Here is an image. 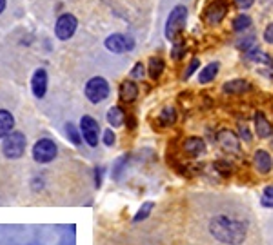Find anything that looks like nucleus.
Wrapping results in <instances>:
<instances>
[{
	"label": "nucleus",
	"mask_w": 273,
	"mask_h": 245,
	"mask_svg": "<svg viewBox=\"0 0 273 245\" xmlns=\"http://www.w3.org/2000/svg\"><path fill=\"white\" fill-rule=\"evenodd\" d=\"M208 229L215 240L226 245H240L248 238V224L228 213L212 216Z\"/></svg>",
	"instance_id": "1"
},
{
	"label": "nucleus",
	"mask_w": 273,
	"mask_h": 245,
	"mask_svg": "<svg viewBox=\"0 0 273 245\" xmlns=\"http://www.w3.org/2000/svg\"><path fill=\"white\" fill-rule=\"evenodd\" d=\"M188 24V7L186 5H175L170 13L166 20V25H164V36L168 40L175 42L177 36L180 35L184 27Z\"/></svg>",
	"instance_id": "2"
},
{
	"label": "nucleus",
	"mask_w": 273,
	"mask_h": 245,
	"mask_svg": "<svg viewBox=\"0 0 273 245\" xmlns=\"http://www.w3.org/2000/svg\"><path fill=\"white\" fill-rule=\"evenodd\" d=\"M84 93H86V98L91 104H100V102H104L110 96L112 87H110V82L104 76H93V78L88 80Z\"/></svg>",
	"instance_id": "3"
},
{
	"label": "nucleus",
	"mask_w": 273,
	"mask_h": 245,
	"mask_svg": "<svg viewBox=\"0 0 273 245\" xmlns=\"http://www.w3.org/2000/svg\"><path fill=\"white\" fill-rule=\"evenodd\" d=\"M26 135L20 131H13L11 135H8L2 142V153H4L6 158H11V160H16L20 158L26 153Z\"/></svg>",
	"instance_id": "4"
},
{
	"label": "nucleus",
	"mask_w": 273,
	"mask_h": 245,
	"mask_svg": "<svg viewBox=\"0 0 273 245\" xmlns=\"http://www.w3.org/2000/svg\"><path fill=\"white\" fill-rule=\"evenodd\" d=\"M58 155V147L51 138H40L33 145V158L38 164H50L53 162Z\"/></svg>",
	"instance_id": "5"
},
{
	"label": "nucleus",
	"mask_w": 273,
	"mask_h": 245,
	"mask_svg": "<svg viewBox=\"0 0 273 245\" xmlns=\"http://www.w3.org/2000/svg\"><path fill=\"white\" fill-rule=\"evenodd\" d=\"M76 27H78V20H76L75 15L71 13H64L56 18V24H55V35L58 40L66 42L70 38H73L76 33Z\"/></svg>",
	"instance_id": "6"
},
{
	"label": "nucleus",
	"mask_w": 273,
	"mask_h": 245,
	"mask_svg": "<svg viewBox=\"0 0 273 245\" xmlns=\"http://www.w3.org/2000/svg\"><path fill=\"white\" fill-rule=\"evenodd\" d=\"M106 49L110 53H115V55H122L126 51L135 49V40H133L132 35H122V33H113L106 38L104 42Z\"/></svg>",
	"instance_id": "7"
},
{
	"label": "nucleus",
	"mask_w": 273,
	"mask_h": 245,
	"mask_svg": "<svg viewBox=\"0 0 273 245\" xmlns=\"http://www.w3.org/2000/svg\"><path fill=\"white\" fill-rule=\"evenodd\" d=\"M80 133L84 136V140L88 142V145L96 147L98 145V135H100V125L98 122L90 115H84L80 118Z\"/></svg>",
	"instance_id": "8"
},
{
	"label": "nucleus",
	"mask_w": 273,
	"mask_h": 245,
	"mask_svg": "<svg viewBox=\"0 0 273 245\" xmlns=\"http://www.w3.org/2000/svg\"><path fill=\"white\" fill-rule=\"evenodd\" d=\"M217 142H218V145L226 151V153H232V155L240 153V138H238L237 133H233L232 129H220V131H218V133H217Z\"/></svg>",
	"instance_id": "9"
},
{
	"label": "nucleus",
	"mask_w": 273,
	"mask_h": 245,
	"mask_svg": "<svg viewBox=\"0 0 273 245\" xmlns=\"http://www.w3.org/2000/svg\"><path fill=\"white\" fill-rule=\"evenodd\" d=\"M226 15H228V2L226 0H215L213 4L208 5L206 13H204L206 22L210 25H218L224 18H226Z\"/></svg>",
	"instance_id": "10"
},
{
	"label": "nucleus",
	"mask_w": 273,
	"mask_h": 245,
	"mask_svg": "<svg viewBox=\"0 0 273 245\" xmlns=\"http://www.w3.org/2000/svg\"><path fill=\"white\" fill-rule=\"evenodd\" d=\"M31 89H33V95L36 98H44L46 93H48V71L44 67H38V69L33 73V78H31Z\"/></svg>",
	"instance_id": "11"
},
{
	"label": "nucleus",
	"mask_w": 273,
	"mask_h": 245,
	"mask_svg": "<svg viewBox=\"0 0 273 245\" xmlns=\"http://www.w3.org/2000/svg\"><path fill=\"white\" fill-rule=\"evenodd\" d=\"M253 165L260 175H270L273 169V156L266 149H257L253 155Z\"/></svg>",
	"instance_id": "12"
},
{
	"label": "nucleus",
	"mask_w": 273,
	"mask_h": 245,
	"mask_svg": "<svg viewBox=\"0 0 273 245\" xmlns=\"http://www.w3.org/2000/svg\"><path fill=\"white\" fill-rule=\"evenodd\" d=\"M184 151H186L190 156H202L206 155L208 151V145L206 142H204V138H200V136H190V138H186L184 140Z\"/></svg>",
	"instance_id": "13"
},
{
	"label": "nucleus",
	"mask_w": 273,
	"mask_h": 245,
	"mask_svg": "<svg viewBox=\"0 0 273 245\" xmlns=\"http://www.w3.org/2000/svg\"><path fill=\"white\" fill-rule=\"evenodd\" d=\"M253 122H255V135L258 136V138H270V136L273 135V125L270 124V120L266 118V115H264L262 111H257L255 113V118H253Z\"/></svg>",
	"instance_id": "14"
},
{
	"label": "nucleus",
	"mask_w": 273,
	"mask_h": 245,
	"mask_svg": "<svg viewBox=\"0 0 273 245\" xmlns=\"http://www.w3.org/2000/svg\"><path fill=\"white\" fill-rule=\"evenodd\" d=\"M222 91L226 95H244V93L252 91V84L244 78H233L222 85Z\"/></svg>",
	"instance_id": "15"
},
{
	"label": "nucleus",
	"mask_w": 273,
	"mask_h": 245,
	"mask_svg": "<svg viewBox=\"0 0 273 245\" xmlns=\"http://www.w3.org/2000/svg\"><path fill=\"white\" fill-rule=\"evenodd\" d=\"M118 95H120L122 102H128L132 104L138 98V85L135 84L133 80H124L120 84V89H118Z\"/></svg>",
	"instance_id": "16"
},
{
	"label": "nucleus",
	"mask_w": 273,
	"mask_h": 245,
	"mask_svg": "<svg viewBox=\"0 0 273 245\" xmlns=\"http://www.w3.org/2000/svg\"><path fill=\"white\" fill-rule=\"evenodd\" d=\"M15 131V116L8 109H0V138H6Z\"/></svg>",
	"instance_id": "17"
},
{
	"label": "nucleus",
	"mask_w": 273,
	"mask_h": 245,
	"mask_svg": "<svg viewBox=\"0 0 273 245\" xmlns=\"http://www.w3.org/2000/svg\"><path fill=\"white\" fill-rule=\"evenodd\" d=\"M218 69H220V64L218 62H212V64H208L206 67L198 71V82L200 84H210L217 78L218 75Z\"/></svg>",
	"instance_id": "18"
},
{
	"label": "nucleus",
	"mask_w": 273,
	"mask_h": 245,
	"mask_svg": "<svg viewBox=\"0 0 273 245\" xmlns=\"http://www.w3.org/2000/svg\"><path fill=\"white\" fill-rule=\"evenodd\" d=\"M108 124L112 125V127H120V125H124V122H126V113H124V109H122L120 105H113L112 109L108 111Z\"/></svg>",
	"instance_id": "19"
},
{
	"label": "nucleus",
	"mask_w": 273,
	"mask_h": 245,
	"mask_svg": "<svg viewBox=\"0 0 273 245\" xmlns=\"http://www.w3.org/2000/svg\"><path fill=\"white\" fill-rule=\"evenodd\" d=\"M164 69H166V64H164V60H162L160 56H153V58H150L148 75L152 76L153 80H158L162 76V73H164Z\"/></svg>",
	"instance_id": "20"
},
{
	"label": "nucleus",
	"mask_w": 273,
	"mask_h": 245,
	"mask_svg": "<svg viewBox=\"0 0 273 245\" xmlns=\"http://www.w3.org/2000/svg\"><path fill=\"white\" fill-rule=\"evenodd\" d=\"M253 25V18L250 15H246V13H240V15H237L235 18H233L232 22V27L235 33H246V31L250 29Z\"/></svg>",
	"instance_id": "21"
},
{
	"label": "nucleus",
	"mask_w": 273,
	"mask_h": 245,
	"mask_svg": "<svg viewBox=\"0 0 273 245\" xmlns=\"http://www.w3.org/2000/svg\"><path fill=\"white\" fill-rule=\"evenodd\" d=\"M158 122H160L162 127H172L177 122V109L173 105H166L158 115Z\"/></svg>",
	"instance_id": "22"
},
{
	"label": "nucleus",
	"mask_w": 273,
	"mask_h": 245,
	"mask_svg": "<svg viewBox=\"0 0 273 245\" xmlns=\"http://www.w3.org/2000/svg\"><path fill=\"white\" fill-rule=\"evenodd\" d=\"M155 209V204L153 202H144V204L140 205V209H138V213H136L135 216H133V222L135 224H138V222L146 220L148 216L152 215V211Z\"/></svg>",
	"instance_id": "23"
},
{
	"label": "nucleus",
	"mask_w": 273,
	"mask_h": 245,
	"mask_svg": "<svg viewBox=\"0 0 273 245\" xmlns=\"http://www.w3.org/2000/svg\"><path fill=\"white\" fill-rule=\"evenodd\" d=\"M255 42H257V36L253 35V33H250V35H244L242 38L237 42V47L240 51H244V53H248V51L255 49Z\"/></svg>",
	"instance_id": "24"
},
{
	"label": "nucleus",
	"mask_w": 273,
	"mask_h": 245,
	"mask_svg": "<svg viewBox=\"0 0 273 245\" xmlns=\"http://www.w3.org/2000/svg\"><path fill=\"white\" fill-rule=\"evenodd\" d=\"M246 56H248V60H252V62H260V64H272V58H270L264 51H260V49H252V51H248L246 53Z\"/></svg>",
	"instance_id": "25"
},
{
	"label": "nucleus",
	"mask_w": 273,
	"mask_h": 245,
	"mask_svg": "<svg viewBox=\"0 0 273 245\" xmlns=\"http://www.w3.org/2000/svg\"><path fill=\"white\" fill-rule=\"evenodd\" d=\"M66 135H68V138H70L71 142L75 145H80V142H82V133L78 129H76L75 125L71 124H66Z\"/></svg>",
	"instance_id": "26"
},
{
	"label": "nucleus",
	"mask_w": 273,
	"mask_h": 245,
	"mask_svg": "<svg viewBox=\"0 0 273 245\" xmlns=\"http://www.w3.org/2000/svg\"><path fill=\"white\" fill-rule=\"evenodd\" d=\"M186 55V42L177 40L172 45V58L173 60H182V56Z\"/></svg>",
	"instance_id": "27"
},
{
	"label": "nucleus",
	"mask_w": 273,
	"mask_h": 245,
	"mask_svg": "<svg viewBox=\"0 0 273 245\" xmlns=\"http://www.w3.org/2000/svg\"><path fill=\"white\" fill-rule=\"evenodd\" d=\"M130 75H132L133 80H142V78L146 76V65L142 64V62H136V64L133 65V69Z\"/></svg>",
	"instance_id": "28"
},
{
	"label": "nucleus",
	"mask_w": 273,
	"mask_h": 245,
	"mask_svg": "<svg viewBox=\"0 0 273 245\" xmlns=\"http://www.w3.org/2000/svg\"><path fill=\"white\" fill-rule=\"evenodd\" d=\"M200 69V60L198 58H193L192 62H190V65H188V69H186V73H184V80H188V78H192L197 71Z\"/></svg>",
	"instance_id": "29"
},
{
	"label": "nucleus",
	"mask_w": 273,
	"mask_h": 245,
	"mask_svg": "<svg viewBox=\"0 0 273 245\" xmlns=\"http://www.w3.org/2000/svg\"><path fill=\"white\" fill-rule=\"evenodd\" d=\"M102 142L108 145V147H113L116 142V136L115 133H113V129H106L104 131V135H102Z\"/></svg>",
	"instance_id": "30"
},
{
	"label": "nucleus",
	"mask_w": 273,
	"mask_h": 245,
	"mask_svg": "<svg viewBox=\"0 0 273 245\" xmlns=\"http://www.w3.org/2000/svg\"><path fill=\"white\" fill-rule=\"evenodd\" d=\"M238 133H240V136H238V138H242L244 142H252L253 140L252 133H250V129L246 127V125H238Z\"/></svg>",
	"instance_id": "31"
},
{
	"label": "nucleus",
	"mask_w": 273,
	"mask_h": 245,
	"mask_svg": "<svg viewBox=\"0 0 273 245\" xmlns=\"http://www.w3.org/2000/svg\"><path fill=\"white\" fill-rule=\"evenodd\" d=\"M264 42L273 45V22L266 27V29H264Z\"/></svg>",
	"instance_id": "32"
},
{
	"label": "nucleus",
	"mask_w": 273,
	"mask_h": 245,
	"mask_svg": "<svg viewBox=\"0 0 273 245\" xmlns=\"http://www.w3.org/2000/svg\"><path fill=\"white\" fill-rule=\"evenodd\" d=\"M253 4H255V0H235V5L238 9H250Z\"/></svg>",
	"instance_id": "33"
},
{
	"label": "nucleus",
	"mask_w": 273,
	"mask_h": 245,
	"mask_svg": "<svg viewBox=\"0 0 273 245\" xmlns=\"http://www.w3.org/2000/svg\"><path fill=\"white\" fill-rule=\"evenodd\" d=\"M215 165H217V169H220V173H222L224 176H228V175H230V173H232V167H230V165H228V164H224L222 160L217 162V164H215Z\"/></svg>",
	"instance_id": "34"
},
{
	"label": "nucleus",
	"mask_w": 273,
	"mask_h": 245,
	"mask_svg": "<svg viewBox=\"0 0 273 245\" xmlns=\"http://www.w3.org/2000/svg\"><path fill=\"white\" fill-rule=\"evenodd\" d=\"M124 164H126V156H124V158H120V160L116 162V165H115V173H113V176H115V178H118V176H120Z\"/></svg>",
	"instance_id": "35"
},
{
	"label": "nucleus",
	"mask_w": 273,
	"mask_h": 245,
	"mask_svg": "<svg viewBox=\"0 0 273 245\" xmlns=\"http://www.w3.org/2000/svg\"><path fill=\"white\" fill-rule=\"evenodd\" d=\"M102 171H104L102 167H96L95 169V185L96 187H100L102 185Z\"/></svg>",
	"instance_id": "36"
},
{
	"label": "nucleus",
	"mask_w": 273,
	"mask_h": 245,
	"mask_svg": "<svg viewBox=\"0 0 273 245\" xmlns=\"http://www.w3.org/2000/svg\"><path fill=\"white\" fill-rule=\"evenodd\" d=\"M264 196H266V198H270V200H273V184L272 185H266V187H264Z\"/></svg>",
	"instance_id": "37"
},
{
	"label": "nucleus",
	"mask_w": 273,
	"mask_h": 245,
	"mask_svg": "<svg viewBox=\"0 0 273 245\" xmlns=\"http://www.w3.org/2000/svg\"><path fill=\"white\" fill-rule=\"evenodd\" d=\"M6 5H8V0H0V15L6 11Z\"/></svg>",
	"instance_id": "38"
}]
</instances>
